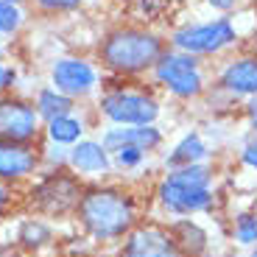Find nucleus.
<instances>
[{"label": "nucleus", "mask_w": 257, "mask_h": 257, "mask_svg": "<svg viewBox=\"0 0 257 257\" xmlns=\"http://www.w3.org/2000/svg\"><path fill=\"white\" fill-rule=\"evenodd\" d=\"M76 218L84 235L98 243L123 240L140 224L135 196L120 185H90L84 187L81 201L76 207Z\"/></svg>", "instance_id": "f257e3e1"}, {"label": "nucleus", "mask_w": 257, "mask_h": 257, "mask_svg": "<svg viewBox=\"0 0 257 257\" xmlns=\"http://www.w3.org/2000/svg\"><path fill=\"white\" fill-rule=\"evenodd\" d=\"M157 204L176 218H193L215 207V168L210 162L165 171L157 182Z\"/></svg>", "instance_id": "f03ea898"}, {"label": "nucleus", "mask_w": 257, "mask_h": 257, "mask_svg": "<svg viewBox=\"0 0 257 257\" xmlns=\"http://www.w3.org/2000/svg\"><path fill=\"white\" fill-rule=\"evenodd\" d=\"M168 51L165 39L148 28H115L106 34L98 48V59L115 76H140L154 70L162 53Z\"/></svg>", "instance_id": "7ed1b4c3"}, {"label": "nucleus", "mask_w": 257, "mask_h": 257, "mask_svg": "<svg viewBox=\"0 0 257 257\" xmlns=\"http://www.w3.org/2000/svg\"><path fill=\"white\" fill-rule=\"evenodd\" d=\"M235 42H238V28L226 17L207 20V23H187L171 34V48L196 59L221 53Z\"/></svg>", "instance_id": "20e7f679"}, {"label": "nucleus", "mask_w": 257, "mask_h": 257, "mask_svg": "<svg viewBox=\"0 0 257 257\" xmlns=\"http://www.w3.org/2000/svg\"><path fill=\"white\" fill-rule=\"evenodd\" d=\"M154 78L174 98H182V101H193L204 92V73H201L199 59L187 56L182 51H174V48H168L162 53V59L157 62Z\"/></svg>", "instance_id": "39448f33"}, {"label": "nucleus", "mask_w": 257, "mask_h": 257, "mask_svg": "<svg viewBox=\"0 0 257 257\" xmlns=\"http://www.w3.org/2000/svg\"><path fill=\"white\" fill-rule=\"evenodd\" d=\"M98 109L115 126H154L160 117V101L151 92L115 90L98 101Z\"/></svg>", "instance_id": "423d86ee"}, {"label": "nucleus", "mask_w": 257, "mask_h": 257, "mask_svg": "<svg viewBox=\"0 0 257 257\" xmlns=\"http://www.w3.org/2000/svg\"><path fill=\"white\" fill-rule=\"evenodd\" d=\"M39 115L34 101L17 95H0V140L37 146L39 137Z\"/></svg>", "instance_id": "0eeeda50"}, {"label": "nucleus", "mask_w": 257, "mask_h": 257, "mask_svg": "<svg viewBox=\"0 0 257 257\" xmlns=\"http://www.w3.org/2000/svg\"><path fill=\"white\" fill-rule=\"evenodd\" d=\"M117 257H185L176 246L171 229L154 221H140L120 240Z\"/></svg>", "instance_id": "6e6552de"}, {"label": "nucleus", "mask_w": 257, "mask_h": 257, "mask_svg": "<svg viewBox=\"0 0 257 257\" xmlns=\"http://www.w3.org/2000/svg\"><path fill=\"white\" fill-rule=\"evenodd\" d=\"M84 185L70 174H53L48 179H42L34 190V201L42 212L51 215H64V212H76L78 201H81Z\"/></svg>", "instance_id": "1a4fd4ad"}, {"label": "nucleus", "mask_w": 257, "mask_h": 257, "mask_svg": "<svg viewBox=\"0 0 257 257\" xmlns=\"http://www.w3.org/2000/svg\"><path fill=\"white\" fill-rule=\"evenodd\" d=\"M51 81H53V90L78 101V98L92 95V90L98 87V70L90 62L76 59V56L56 59L51 64Z\"/></svg>", "instance_id": "9d476101"}, {"label": "nucleus", "mask_w": 257, "mask_h": 257, "mask_svg": "<svg viewBox=\"0 0 257 257\" xmlns=\"http://www.w3.org/2000/svg\"><path fill=\"white\" fill-rule=\"evenodd\" d=\"M42 162V151L37 146H26V143H6L0 140V182L3 185H14L39 171Z\"/></svg>", "instance_id": "9b49d317"}, {"label": "nucleus", "mask_w": 257, "mask_h": 257, "mask_svg": "<svg viewBox=\"0 0 257 257\" xmlns=\"http://www.w3.org/2000/svg\"><path fill=\"white\" fill-rule=\"evenodd\" d=\"M101 143L109 154H115V151H120L126 146L143 148L146 154H151V151H157L165 143V135L157 126H112L103 132Z\"/></svg>", "instance_id": "f8f14e48"}, {"label": "nucleus", "mask_w": 257, "mask_h": 257, "mask_svg": "<svg viewBox=\"0 0 257 257\" xmlns=\"http://www.w3.org/2000/svg\"><path fill=\"white\" fill-rule=\"evenodd\" d=\"M67 165L73 168V174H81V176H106L115 168L112 165V154L103 148V143L87 140V137L67 151Z\"/></svg>", "instance_id": "ddd939ff"}, {"label": "nucleus", "mask_w": 257, "mask_h": 257, "mask_svg": "<svg viewBox=\"0 0 257 257\" xmlns=\"http://www.w3.org/2000/svg\"><path fill=\"white\" fill-rule=\"evenodd\" d=\"M218 87L229 95L257 98V56H238L226 62L218 76Z\"/></svg>", "instance_id": "4468645a"}, {"label": "nucleus", "mask_w": 257, "mask_h": 257, "mask_svg": "<svg viewBox=\"0 0 257 257\" xmlns=\"http://www.w3.org/2000/svg\"><path fill=\"white\" fill-rule=\"evenodd\" d=\"M201 162H210V146L199 132H187L174 143V148L165 154L162 165H165V171H179V168L201 165Z\"/></svg>", "instance_id": "2eb2a0df"}, {"label": "nucleus", "mask_w": 257, "mask_h": 257, "mask_svg": "<svg viewBox=\"0 0 257 257\" xmlns=\"http://www.w3.org/2000/svg\"><path fill=\"white\" fill-rule=\"evenodd\" d=\"M174 235L176 246L185 257H204L210 249V235L201 224H196L193 218H176L174 224L168 226Z\"/></svg>", "instance_id": "dca6fc26"}, {"label": "nucleus", "mask_w": 257, "mask_h": 257, "mask_svg": "<svg viewBox=\"0 0 257 257\" xmlns=\"http://www.w3.org/2000/svg\"><path fill=\"white\" fill-rule=\"evenodd\" d=\"M45 137H48L51 146H59V148H67V151H70L76 143L84 140V123H81V117H76V115L56 117V120L45 123Z\"/></svg>", "instance_id": "f3484780"}, {"label": "nucleus", "mask_w": 257, "mask_h": 257, "mask_svg": "<svg viewBox=\"0 0 257 257\" xmlns=\"http://www.w3.org/2000/svg\"><path fill=\"white\" fill-rule=\"evenodd\" d=\"M34 106H37V115L42 123H51L56 120V117H67L73 115V106H76V101L67 95H62L59 90H53V87H45V90L37 92V101H34Z\"/></svg>", "instance_id": "a211bd4d"}, {"label": "nucleus", "mask_w": 257, "mask_h": 257, "mask_svg": "<svg viewBox=\"0 0 257 257\" xmlns=\"http://www.w3.org/2000/svg\"><path fill=\"white\" fill-rule=\"evenodd\" d=\"M232 240L243 249H254L257 246V210H243L235 212V218L229 224Z\"/></svg>", "instance_id": "6ab92c4d"}, {"label": "nucleus", "mask_w": 257, "mask_h": 257, "mask_svg": "<svg viewBox=\"0 0 257 257\" xmlns=\"http://www.w3.org/2000/svg\"><path fill=\"white\" fill-rule=\"evenodd\" d=\"M51 240V226L42 224V221H26L20 224V243L28 246V249H37V246L48 243Z\"/></svg>", "instance_id": "aec40b11"}, {"label": "nucleus", "mask_w": 257, "mask_h": 257, "mask_svg": "<svg viewBox=\"0 0 257 257\" xmlns=\"http://www.w3.org/2000/svg\"><path fill=\"white\" fill-rule=\"evenodd\" d=\"M146 160H148V154L143 151V148H135V146H126V148H120V151L112 154V165H115L117 171H123V174L137 171Z\"/></svg>", "instance_id": "412c9836"}, {"label": "nucleus", "mask_w": 257, "mask_h": 257, "mask_svg": "<svg viewBox=\"0 0 257 257\" xmlns=\"http://www.w3.org/2000/svg\"><path fill=\"white\" fill-rule=\"evenodd\" d=\"M23 23V12L12 0H0V34H14Z\"/></svg>", "instance_id": "4be33fe9"}, {"label": "nucleus", "mask_w": 257, "mask_h": 257, "mask_svg": "<svg viewBox=\"0 0 257 257\" xmlns=\"http://www.w3.org/2000/svg\"><path fill=\"white\" fill-rule=\"evenodd\" d=\"M31 3L45 14H64L81 6V0H31Z\"/></svg>", "instance_id": "5701e85b"}, {"label": "nucleus", "mask_w": 257, "mask_h": 257, "mask_svg": "<svg viewBox=\"0 0 257 257\" xmlns=\"http://www.w3.org/2000/svg\"><path fill=\"white\" fill-rule=\"evenodd\" d=\"M240 165L249 168V171H257V135L249 137L240 148Z\"/></svg>", "instance_id": "b1692460"}, {"label": "nucleus", "mask_w": 257, "mask_h": 257, "mask_svg": "<svg viewBox=\"0 0 257 257\" xmlns=\"http://www.w3.org/2000/svg\"><path fill=\"white\" fill-rule=\"evenodd\" d=\"M14 81H17V73H14V67H9V64H0V92H6L9 87H14Z\"/></svg>", "instance_id": "393cba45"}, {"label": "nucleus", "mask_w": 257, "mask_h": 257, "mask_svg": "<svg viewBox=\"0 0 257 257\" xmlns=\"http://www.w3.org/2000/svg\"><path fill=\"white\" fill-rule=\"evenodd\" d=\"M215 12H224V14H229V12H235L238 9V0H207Z\"/></svg>", "instance_id": "a878e982"}, {"label": "nucleus", "mask_w": 257, "mask_h": 257, "mask_svg": "<svg viewBox=\"0 0 257 257\" xmlns=\"http://www.w3.org/2000/svg\"><path fill=\"white\" fill-rule=\"evenodd\" d=\"M246 117H249L251 132H257V98H251V101H249V106H246Z\"/></svg>", "instance_id": "bb28decb"}, {"label": "nucleus", "mask_w": 257, "mask_h": 257, "mask_svg": "<svg viewBox=\"0 0 257 257\" xmlns=\"http://www.w3.org/2000/svg\"><path fill=\"white\" fill-rule=\"evenodd\" d=\"M9 199H12V193H9V185H3V182H0V215H3V210L9 207Z\"/></svg>", "instance_id": "cd10ccee"}, {"label": "nucleus", "mask_w": 257, "mask_h": 257, "mask_svg": "<svg viewBox=\"0 0 257 257\" xmlns=\"http://www.w3.org/2000/svg\"><path fill=\"white\" fill-rule=\"evenodd\" d=\"M249 257H257V246H254V249H249Z\"/></svg>", "instance_id": "c85d7f7f"}, {"label": "nucleus", "mask_w": 257, "mask_h": 257, "mask_svg": "<svg viewBox=\"0 0 257 257\" xmlns=\"http://www.w3.org/2000/svg\"><path fill=\"white\" fill-rule=\"evenodd\" d=\"M0 257H3V243H0Z\"/></svg>", "instance_id": "c756f323"}]
</instances>
